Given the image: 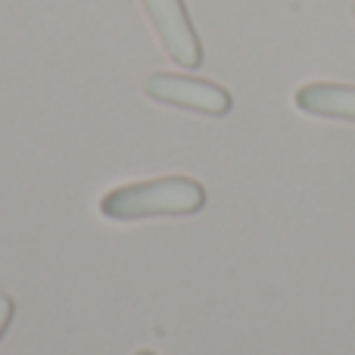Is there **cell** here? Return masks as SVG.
I'll return each instance as SVG.
<instances>
[{"label": "cell", "mask_w": 355, "mask_h": 355, "mask_svg": "<svg viewBox=\"0 0 355 355\" xmlns=\"http://www.w3.org/2000/svg\"><path fill=\"white\" fill-rule=\"evenodd\" d=\"M206 206V190L200 181L184 175L153 178L116 187L100 200V212L112 221H141L159 215H196Z\"/></svg>", "instance_id": "6da1fadb"}, {"label": "cell", "mask_w": 355, "mask_h": 355, "mask_svg": "<svg viewBox=\"0 0 355 355\" xmlns=\"http://www.w3.org/2000/svg\"><path fill=\"white\" fill-rule=\"evenodd\" d=\"M150 100L166 106H181V110L206 112V116H227L231 112V94L221 85L202 78H187V75L156 72L144 85Z\"/></svg>", "instance_id": "7a4b0ae2"}, {"label": "cell", "mask_w": 355, "mask_h": 355, "mask_svg": "<svg viewBox=\"0 0 355 355\" xmlns=\"http://www.w3.org/2000/svg\"><path fill=\"white\" fill-rule=\"evenodd\" d=\"M150 19H153L159 41L166 47V53L172 56L178 66L184 69H196L202 62V47L196 37L190 16L184 10V0H144Z\"/></svg>", "instance_id": "3957f363"}, {"label": "cell", "mask_w": 355, "mask_h": 355, "mask_svg": "<svg viewBox=\"0 0 355 355\" xmlns=\"http://www.w3.org/2000/svg\"><path fill=\"white\" fill-rule=\"evenodd\" d=\"M293 100L302 112H309V116L352 119L355 122V87L352 85H327V81H315V85H302Z\"/></svg>", "instance_id": "277c9868"}, {"label": "cell", "mask_w": 355, "mask_h": 355, "mask_svg": "<svg viewBox=\"0 0 355 355\" xmlns=\"http://www.w3.org/2000/svg\"><path fill=\"white\" fill-rule=\"evenodd\" d=\"M12 315H16L12 300H10V296H0V340H3V334H6V327H10Z\"/></svg>", "instance_id": "5b68a950"}, {"label": "cell", "mask_w": 355, "mask_h": 355, "mask_svg": "<svg viewBox=\"0 0 355 355\" xmlns=\"http://www.w3.org/2000/svg\"><path fill=\"white\" fill-rule=\"evenodd\" d=\"M135 355H156L153 349H141V352H135Z\"/></svg>", "instance_id": "8992f818"}, {"label": "cell", "mask_w": 355, "mask_h": 355, "mask_svg": "<svg viewBox=\"0 0 355 355\" xmlns=\"http://www.w3.org/2000/svg\"><path fill=\"white\" fill-rule=\"evenodd\" d=\"M352 12H355V6H352Z\"/></svg>", "instance_id": "52a82bcc"}]
</instances>
